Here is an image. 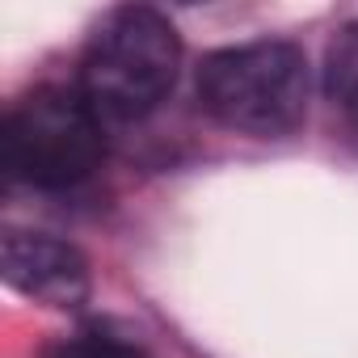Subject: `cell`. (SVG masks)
<instances>
[{
    "mask_svg": "<svg viewBox=\"0 0 358 358\" xmlns=\"http://www.w3.org/2000/svg\"><path fill=\"white\" fill-rule=\"evenodd\" d=\"M324 93L358 127V22L341 26L324 51Z\"/></svg>",
    "mask_w": 358,
    "mask_h": 358,
    "instance_id": "5b68a950",
    "label": "cell"
},
{
    "mask_svg": "<svg viewBox=\"0 0 358 358\" xmlns=\"http://www.w3.org/2000/svg\"><path fill=\"white\" fill-rule=\"evenodd\" d=\"M5 169L38 190H72L106 156L101 118L80 89L43 85L5 118Z\"/></svg>",
    "mask_w": 358,
    "mask_h": 358,
    "instance_id": "3957f363",
    "label": "cell"
},
{
    "mask_svg": "<svg viewBox=\"0 0 358 358\" xmlns=\"http://www.w3.org/2000/svg\"><path fill=\"white\" fill-rule=\"evenodd\" d=\"M182 38L148 5L114 9L89 38L80 59V93L101 122L148 118L177 85Z\"/></svg>",
    "mask_w": 358,
    "mask_h": 358,
    "instance_id": "6da1fadb",
    "label": "cell"
},
{
    "mask_svg": "<svg viewBox=\"0 0 358 358\" xmlns=\"http://www.w3.org/2000/svg\"><path fill=\"white\" fill-rule=\"evenodd\" d=\"M47 358H148L139 345L114 337V333H101V329H85L76 337H64L59 345L47 350Z\"/></svg>",
    "mask_w": 358,
    "mask_h": 358,
    "instance_id": "8992f818",
    "label": "cell"
},
{
    "mask_svg": "<svg viewBox=\"0 0 358 358\" xmlns=\"http://www.w3.org/2000/svg\"><path fill=\"white\" fill-rule=\"evenodd\" d=\"M0 274L30 299L51 308H80L89 299V262L76 245L38 236V232H9L0 241Z\"/></svg>",
    "mask_w": 358,
    "mask_h": 358,
    "instance_id": "277c9868",
    "label": "cell"
},
{
    "mask_svg": "<svg viewBox=\"0 0 358 358\" xmlns=\"http://www.w3.org/2000/svg\"><path fill=\"white\" fill-rule=\"evenodd\" d=\"M308 59L295 43L224 47L199 68L203 110L249 135H287L308 114Z\"/></svg>",
    "mask_w": 358,
    "mask_h": 358,
    "instance_id": "7a4b0ae2",
    "label": "cell"
}]
</instances>
